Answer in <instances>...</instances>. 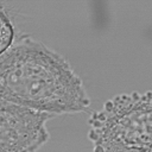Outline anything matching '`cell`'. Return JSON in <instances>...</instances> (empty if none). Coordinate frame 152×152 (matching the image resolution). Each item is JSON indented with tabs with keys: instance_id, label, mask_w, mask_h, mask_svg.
Masks as SVG:
<instances>
[{
	"instance_id": "cell-1",
	"label": "cell",
	"mask_w": 152,
	"mask_h": 152,
	"mask_svg": "<svg viewBox=\"0 0 152 152\" xmlns=\"http://www.w3.org/2000/svg\"><path fill=\"white\" fill-rule=\"evenodd\" d=\"M0 100L52 116L82 113L90 107L83 81L69 61L23 33L0 53Z\"/></svg>"
},
{
	"instance_id": "cell-4",
	"label": "cell",
	"mask_w": 152,
	"mask_h": 152,
	"mask_svg": "<svg viewBox=\"0 0 152 152\" xmlns=\"http://www.w3.org/2000/svg\"><path fill=\"white\" fill-rule=\"evenodd\" d=\"M0 24H1V43H0V53L6 51L15 40L18 33L15 32L14 25L6 12V8L0 6Z\"/></svg>"
},
{
	"instance_id": "cell-5",
	"label": "cell",
	"mask_w": 152,
	"mask_h": 152,
	"mask_svg": "<svg viewBox=\"0 0 152 152\" xmlns=\"http://www.w3.org/2000/svg\"><path fill=\"white\" fill-rule=\"evenodd\" d=\"M93 152H126L119 150H106V148H93Z\"/></svg>"
},
{
	"instance_id": "cell-3",
	"label": "cell",
	"mask_w": 152,
	"mask_h": 152,
	"mask_svg": "<svg viewBox=\"0 0 152 152\" xmlns=\"http://www.w3.org/2000/svg\"><path fill=\"white\" fill-rule=\"evenodd\" d=\"M53 116L0 100V152H36L50 138Z\"/></svg>"
},
{
	"instance_id": "cell-2",
	"label": "cell",
	"mask_w": 152,
	"mask_h": 152,
	"mask_svg": "<svg viewBox=\"0 0 152 152\" xmlns=\"http://www.w3.org/2000/svg\"><path fill=\"white\" fill-rule=\"evenodd\" d=\"M88 122L93 148L152 152V90L115 95Z\"/></svg>"
}]
</instances>
